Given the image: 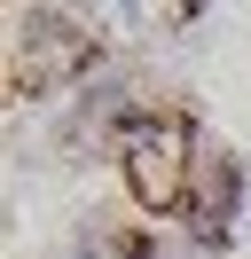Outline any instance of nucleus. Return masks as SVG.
<instances>
[{
	"mask_svg": "<svg viewBox=\"0 0 251 259\" xmlns=\"http://www.w3.org/2000/svg\"><path fill=\"white\" fill-rule=\"evenodd\" d=\"M243 212V157H228V149H212V157L196 165V196H188V220H196L204 243H228V220Z\"/></svg>",
	"mask_w": 251,
	"mask_h": 259,
	"instance_id": "3",
	"label": "nucleus"
},
{
	"mask_svg": "<svg viewBox=\"0 0 251 259\" xmlns=\"http://www.w3.org/2000/svg\"><path fill=\"white\" fill-rule=\"evenodd\" d=\"M188 149H196V134H188V118H173V110H141L134 126H126L118 165H126V189H134L141 212H188L196 165H204V157H188Z\"/></svg>",
	"mask_w": 251,
	"mask_h": 259,
	"instance_id": "1",
	"label": "nucleus"
},
{
	"mask_svg": "<svg viewBox=\"0 0 251 259\" xmlns=\"http://www.w3.org/2000/svg\"><path fill=\"white\" fill-rule=\"evenodd\" d=\"M87 63H94V32H87L78 16H47V8L24 16L16 55H8V71H16L24 95H55V87H71Z\"/></svg>",
	"mask_w": 251,
	"mask_h": 259,
	"instance_id": "2",
	"label": "nucleus"
}]
</instances>
